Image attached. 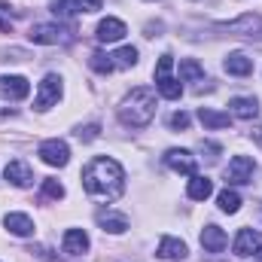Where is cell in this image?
<instances>
[{
	"label": "cell",
	"mask_w": 262,
	"mask_h": 262,
	"mask_svg": "<svg viewBox=\"0 0 262 262\" xmlns=\"http://www.w3.org/2000/svg\"><path fill=\"white\" fill-rule=\"evenodd\" d=\"M82 186L85 192L98 201H116L125 192V171L119 168L116 159L98 156L82 168Z\"/></svg>",
	"instance_id": "cell-1"
},
{
	"label": "cell",
	"mask_w": 262,
	"mask_h": 262,
	"mask_svg": "<svg viewBox=\"0 0 262 262\" xmlns=\"http://www.w3.org/2000/svg\"><path fill=\"white\" fill-rule=\"evenodd\" d=\"M152 116H156V92L149 85H137L119 107L122 125H131V128H146Z\"/></svg>",
	"instance_id": "cell-2"
},
{
	"label": "cell",
	"mask_w": 262,
	"mask_h": 262,
	"mask_svg": "<svg viewBox=\"0 0 262 262\" xmlns=\"http://www.w3.org/2000/svg\"><path fill=\"white\" fill-rule=\"evenodd\" d=\"M253 171H256V165L250 156H235L226 168V180L232 186H244V183H253Z\"/></svg>",
	"instance_id": "cell-3"
},
{
	"label": "cell",
	"mask_w": 262,
	"mask_h": 262,
	"mask_svg": "<svg viewBox=\"0 0 262 262\" xmlns=\"http://www.w3.org/2000/svg\"><path fill=\"white\" fill-rule=\"evenodd\" d=\"M37 152H40V159H43L46 165H52V168H64L67 162H70V149H67L64 140H58V137L43 140Z\"/></svg>",
	"instance_id": "cell-4"
},
{
	"label": "cell",
	"mask_w": 262,
	"mask_h": 262,
	"mask_svg": "<svg viewBox=\"0 0 262 262\" xmlns=\"http://www.w3.org/2000/svg\"><path fill=\"white\" fill-rule=\"evenodd\" d=\"M223 31H229V34H238V37H250V40H262V18L259 15H241V18H235V21H226V25H220Z\"/></svg>",
	"instance_id": "cell-5"
},
{
	"label": "cell",
	"mask_w": 262,
	"mask_h": 262,
	"mask_svg": "<svg viewBox=\"0 0 262 262\" xmlns=\"http://www.w3.org/2000/svg\"><path fill=\"white\" fill-rule=\"evenodd\" d=\"M58 98H61V79H58L55 73H49V76L40 82V92H37L34 107H37V110H49Z\"/></svg>",
	"instance_id": "cell-6"
},
{
	"label": "cell",
	"mask_w": 262,
	"mask_h": 262,
	"mask_svg": "<svg viewBox=\"0 0 262 262\" xmlns=\"http://www.w3.org/2000/svg\"><path fill=\"white\" fill-rule=\"evenodd\" d=\"M262 250V235L253 232V229H241L238 238H235V256L247 259V256H256Z\"/></svg>",
	"instance_id": "cell-7"
},
{
	"label": "cell",
	"mask_w": 262,
	"mask_h": 262,
	"mask_svg": "<svg viewBox=\"0 0 262 262\" xmlns=\"http://www.w3.org/2000/svg\"><path fill=\"white\" fill-rule=\"evenodd\" d=\"M165 165L171 171H177V174H186V177L195 174V156L186 152V149H168L165 152Z\"/></svg>",
	"instance_id": "cell-8"
},
{
	"label": "cell",
	"mask_w": 262,
	"mask_h": 262,
	"mask_svg": "<svg viewBox=\"0 0 262 262\" xmlns=\"http://www.w3.org/2000/svg\"><path fill=\"white\" fill-rule=\"evenodd\" d=\"M28 92H31V82L25 76H0V95L3 98L21 101V98H28Z\"/></svg>",
	"instance_id": "cell-9"
},
{
	"label": "cell",
	"mask_w": 262,
	"mask_h": 262,
	"mask_svg": "<svg viewBox=\"0 0 262 262\" xmlns=\"http://www.w3.org/2000/svg\"><path fill=\"white\" fill-rule=\"evenodd\" d=\"M64 34H67V31L61 28V25H34L28 37H31L34 43L52 46V43H61V40H64Z\"/></svg>",
	"instance_id": "cell-10"
},
{
	"label": "cell",
	"mask_w": 262,
	"mask_h": 262,
	"mask_svg": "<svg viewBox=\"0 0 262 262\" xmlns=\"http://www.w3.org/2000/svg\"><path fill=\"white\" fill-rule=\"evenodd\" d=\"M125 34H128V28H125V21H119V18H104V21L98 25V40H101V43H119Z\"/></svg>",
	"instance_id": "cell-11"
},
{
	"label": "cell",
	"mask_w": 262,
	"mask_h": 262,
	"mask_svg": "<svg viewBox=\"0 0 262 262\" xmlns=\"http://www.w3.org/2000/svg\"><path fill=\"white\" fill-rule=\"evenodd\" d=\"M226 244H229V238H226V232H223L220 226H204V232H201V247H204L207 253H223Z\"/></svg>",
	"instance_id": "cell-12"
},
{
	"label": "cell",
	"mask_w": 262,
	"mask_h": 262,
	"mask_svg": "<svg viewBox=\"0 0 262 262\" xmlns=\"http://www.w3.org/2000/svg\"><path fill=\"white\" fill-rule=\"evenodd\" d=\"M3 174H6V180H9L12 186H18V189H25V186H31V183H34V174H31V168H28L25 162H18V159H15V162H9Z\"/></svg>",
	"instance_id": "cell-13"
},
{
	"label": "cell",
	"mask_w": 262,
	"mask_h": 262,
	"mask_svg": "<svg viewBox=\"0 0 262 262\" xmlns=\"http://www.w3.org/2000/svg\"><path fill=\"white\" fill-rule=\"evenodd\" d=\"M98 226H101L104 232L122 235V232L128 229V220H125L122 213H116V210H98Z\"/></svg>",
	"instance_id": "cell-14"
},
{
	"label": "cell",
	"mask_w": 262,
	"mask_h": 262,
	"mask_svg": "<svg viewBox=\"0 0 262 262\" xmlns=\"http://www.w3.org/2000/svg\"><path fill=\"white\" fill-rule=\"evenodd\" d=\"M85 250H89V235H85L82 229H67L64 232V253L79 256V253H85Z\"/></svg>",
	"instance_id": "cell-15"
},
{
	"label": "cell",
	"mask_w": 262,
	"mask_h": 262,
	"mask_svg": "<svg viewBox=\"0 0 262 262\" xmlns=\"http://www.w3.org/2000/svg\"><path fill=\"white\" fill-rule=\"evenodd\" d=\"M229 107L238 119H256L259 116V101L256 98H232Z\"/></svg>",
	"instance_id": "cell-16"
},
{
	"label": "cell",
	"mask_w": 262,
	"mask_h": 262,
	"mask_svg": "<svg viewBox=\"0 0 262 262\" xmlns=\"http://www.w3.org/2000/svg\"><path fill=\"white\" fill-rule=\"evenodd\" d=\"M3 226H6L12 235H18V238H28V235L34 232V223H31V216H25V213H6V216H3Z\"/></svg>",
	"instance_id": "cell-17"
},
{
	"label": "cell",
	"mask_w": 262,
	"mask_h": 262,
	"mask_svg": "<svg viewBox=\"0 0 262 262\" xmlns=\"http://www.w3.org/2000/svg\"><path fill=\"white\" fill-rule=\"evenodd\" d=\"M223 67H226V73H232V76H250L253 61H250L244 52H232V55L223 61Z\"/></svg>",
	"instance_id": "cell-18"
},
{
	"label": "cell",
	"mask_w": 262,
	"mask_h": 262,
	"mask_svg": "<svg viewBox=\"0 0 262 262\" xmlns=\"http://www.w3.org/2000/svg\"><path fill=\"white\" fill-rule=\"evenodd\" d=\"M159 256L162 259H186V244L180 238H162L159 241Z\"/></svg>",
	"instance_id": "cell-19"
},
{
	"label": "cell",
	"mask_w": 262,
	"mask_h": 262,
	"mask_svg": "<svg viewBox=\"0 0 262 262\" xmlns=\"http://www.w3.org/2000/svg\"><path fill=\"white\" fill-rule=\"evenodd\" d=\"M156 89H159V95L168 98V101H180V95H183L180 79H174L171 73H168V76H159V79H156Z\"/></svg>",
	"instance_id": "cell-20"
},
{
	"label": "cell",
	"mask_w": 262,
	"mask_h": 262,
	"mask_svg": "<svg viewBox=\"0 0 262 262\" xmlns=\"http://www.w3.org/2000/svg\"><path fill=\"white\" fill-rule=\"evenodd\" d=\"M189 198L192 201H204V198H210V192H213V183L207 180V177H201V174H192V180H189Z\"/></svg>",
	"instance_id": "cell-21"
},
{
	"label": "cell",
	"mask_w": 262,
	"mask_h": 262,
	"mask_svg": "<svg viewBox=\"0 0 262 262\" xmlns=\"http://www.w3.org/2000/svg\"><path fill=\"white\" fill-rule=\"evenodd\" d=\"M198 119H201V125H207V128H229V113H216V110H210V107H201L198 110Z\"/></svg>",
	"instance_id": "cell-22"
},
{
	"label": "cell",
	"mask_w": 262,
	"mask_h": 262,
	"mask_svg": "<svg viewBox=\"0 0 262 262\" xmlns=\"http://www.w3.org/2000/svg\"><path fill=\"white\" fill-rule=\"evenodd\" d=\"M180 79H183V82H198V79H204V67L198 64L195 58H183V61H180Z\"/></svg>",
	"instance_id": "cell-23"
},
{
	"label": "cell",
	"mask_w": 262,
	"mask_h": 262,
	"mask_svg": "<svg viewBox=\"0 0 262 262\" xmlns=\"http://www.w3.org/2000/svg\"><path fill=\"white\" fill-rule=\"evenodd\" d=\"M216 204H220L223 213H238V207H241V195H238L235 189H223V192L216 195Z\"/></svg>",
	"instance_id": "cell-24"
},
{
	"label": "cell",
	"mask_w": 262,
	"mask_h": 262,
	"mask_svg": "<svg viewBox=\"0 0 262 262\" xmlns=\"http://www.w3.org/2000/svg\"><path fill=\"white\" fill-rule=\"evenodd\" d=\"M110 58H116V61H113L116 67H134L137 64V49H134V46H122V49H119L116 55H110Z\"/></svg>",
	"instance_id": "cell-25"
},
{
	"label": "cell",
	"mask_w": 262,
	"mask_h": 262,
	"mask_svg": "<svg viewBox=\"0 0 262 262\" xmlns=\"http://www.w3.org/2000/svg\"><path fill=\"white\" fill-rule=\"evenodd\" d=\"M89 64H92V70H95V73H110V70L116 67L113 61H110V55H104V52H92Z\"/></svg>",
	"instance_id": "cell-26"
},
{
	"label": "cell",
	"mask_w": 262,
	"mask_h": 262,
	"mask_svg": "<svg viewBox=\"0 0 262 262\" xmlns=\"http://www.w3.org/2000/svg\"><path fill=\"white\" fill-rule=\"evenodd\" d=\"M43 195L49 198H64V186L58 180H43Z\"/></svg>",
	"instance_id": "cell-27"
},
{
	"label": "cell",
	"mask_w": 262,
	"mask_h": 262,
	"mask_svg": "<svg viewBox=\"0 0 262 262\" xmlns=\"http://www.w3.org/2000/svg\"><path fill=\"white\" fill-rule=\"evenodd\" d=\"M73 6H76V12H98L104 6V0H73Z\"/></svg>",
	"instance_id": "cell-28"
},
{
	"label": "cell",
	"mask_w": 262,
	"mask_h": 262,
	"mask_svg": "<svg viewBox=\"0 0 262 262\" xmlns=\"http://www.w3.org/2000/svg\"><path fill=\"white\" fill-rule=\"evenodd\" d=\"M171 67H174V58H171V55H162L159 64H156V79H159V76H168Z\"/></svg>",
	"instance_id": "cell-29"
},
{
	"label": "cell",
	"mask_w": 262,
	"mask_h": 262,
	"mask_svg": "<svg viewBox=\"0 0 262 262\" xmlns=\"http://www.w3.org/2000/svg\"><path fill=\"white\" fill-rule=\"evenodd\" d=\"M171 128L186 131V128H189V113H183V110H180V113H174V116H171Z\"/></svg>",
	"instance_id": "cell-30"
},
{
	"label": "cell",
	"mask_w": 262,
	"mask_h": 262,
	"mask_svg": "<svg viewBox=\"0 0 262 262\" xmlns=\"http://www.w3.org/2000/svg\"><path fill=\"white\" fill-rule=\"evenodd\" d=\"M98 134H101L98 125H85V128L76 131V137H79V140H85V143H89V140H98Z\"/></svg>",
	"instance_id": "cell-31"
},
{
	"label": "cell",
	"mask_w": 262,
	"mask_h": 262,
	"mask_svg": "<svg viewBox=\"0 0 262 262\" xmlns=\"http://www.w3.org/2000/svg\"><path fill=\"white\" fill-rule=\"evenodd\" d=\"M52 12H55V15H70V12H73V9H70V0H55Z\"/></svg>",
	"instance_id": "cell-32"
},
{
	"label": "cell",
	"mask_w": 262,
	"mask_h": 262,
	"mask_svg": "<svg viewBox=\"0 0 262 262\" xmlns=\"http://www.w3.org/2000/svg\"><path fill=\"white\" fill-rule=\"evenodd\" d=\"M0 31H6V34H9V31H12V21H9V18H0Z\"/></svg>",
	"instance_id": "cell-33"
},
{
	"label": "cell",
	"mask_w": 262,
	"mask_h": 262,
	"mask_svg": "<svg viewBox=\"0 0 262 262\" xmlns=\"http://www.w3.org/2000/svg\"><path fill=\"white\" fill-rule=\"evenodd\" d=\"M253 140H256V143L262 146V128H253Z\"/></svg>",
	"instance_id": "cell-34"
},
{
	"label": "cell",
	"mask_w": 262,
	"mask_h": 262,
	"mask_svg": "<svg viewBox=\"0 0 262 262\" xmlns=\"http://www.w3.org/2000/svg\"><path fill=\"white\" fill-rule=\"evenodd\" d=\"M259 253H262V250H259ZM256 262H262V256H259V259H256Z\"/></svg>",
	"instance_id": "cell-35"
}]
</instances>
